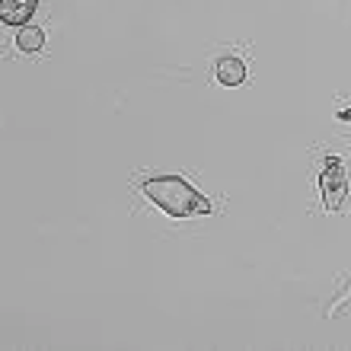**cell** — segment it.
Listing matches in <instances>:
<instances>
[{
  "mask_svg": "<svg viewBox=\"0 0 351 351\" xmlns=\"http://www.w3.org/2000/svg\"><path fill=\"white\" fill-rule=\"evenodd\" d=\"M319 189H323V198H326V208H332V211H339L345 202V195H348V182H345V169L339 160H329L323 169V176H319Z\"/></svg>",
  "mask_w": 351,
  "mask_h": 351,
  "instance_id": "obj_2",
  "label": "cell"
},
{
  "mask_svg": "<svg viewBox=\"0 0 351 351\" xmlns=\"http://www.w3.org/2000/svg\"><path fill=\"white\" fill-rule=\"evenodd\" d=\"M38 0H0V19L7 26H26L36 13Z\"/></svg>",
  "mask_w": 351,
  "mask_h": 351,
  "instance_id": "obj_3",
  "label": "cell"
},
{
  "mask_svg": "<svg viewBox=\"0 0 351 351\" xmlns=\"http://www.w3.org/2000/svg\"><path fill=\"white\" fill-rule=\"evenodd\" d=\"M144 195L157 204L160 211H167L169 217H192V214L211 211L208 198H202L182 176H154V179L144 182Z\"/></svg>",
  "mask_w": 351,
  "mask_h": 351,
  "instance_id": "obj_1",
  "label": "cell"
},
{
  "mask_svg": "<svg viewBox=\"0 0 351 351\" xmlns=\"http://www.w3.org/2000/svg\"><path fill=\"white\" fill-rule=\"evenodd\" d=\"M42 45H45V32L36 26H19L16 32V48L23 51V55H38L42 51Z\"/></svg>",
  "mask_w": 351,
  "mask_h": 351,
  "instance_id": "obj_5",
  "label": "cell"
},
{
  "mask_svg": "<svg viewBox=\"0 0 351 351\" xmlns=\"http://www.w3.org/2000/svg\"><path fill=\"white\" fill-rule=\"evenodd\" d=\"M214 77L223 86H240L246 80V64H243L240 58H221L217 67H214Z\"/></svg>",
  "mask_w": 351,
  "mask_h": 351,
  "instance_id": "obj_4",
  "label": "cell"
}]
</instances>
